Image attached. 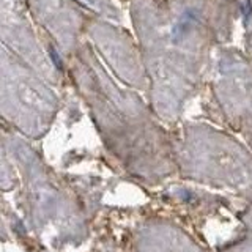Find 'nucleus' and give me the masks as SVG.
Wrapping results in <instances>:
<instances>
[{
	"mask_svg": "<svg viewBox=\"0 0 252 252\" xmlns=\"http://www.w3.org/2000/svg\"><path fill=\"white\" fill-rule=\"evenodd\" d=\"M195 21V16H194V11H186L183 14V18H181L177 26H175V30H173V33H175V39H180L183 35L188 33V30L191 29V26Z\"/></svg>",
	"mask_w": 252,
	"mask_h": 252,
	"instance_id": "f257e3e1",
	"label": "nucleus"
}]
</instances>
